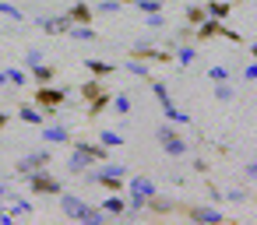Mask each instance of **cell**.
<instances>
[{
    "label": "cell",
    "instance_id": "6da1fadb",
    "mask_svg": "<svg viewBox=\"0 0 257 225\" xmlns=\"http://www.w3.org/2000/svg\"><path fill=\"white\" fill-rule=\"evenodd\" d=\"M25 183H29V190H32V197H57L60 190H64V183L50 172V169H32L29 176H22Z\"/></svg>",
    "mask_w": 257,
    "mask_h": 225
},
{
    "label": "cell",
    "instance_id": "7a4b0ae2",
    "mask_svg": "<svg viewBox=\"0 0 257 225\" xmlns=\"http://www.w3.org/2000/svg\"><path fill=\"white\" fill-rule=\"evenodd\" d=\"M148 85H152V95L159 99V106H162V113H166V120H169V123H190V116H187L183 109H176V106H173V95H169V85H166V81L148 78Z\"/></svg>",
    "mask_w": 257,
    "mask_h": 225
},
{
    "label": "cell",
    "instance_id": "3957f363",
    "mask_svg": "<svg viewBox=\"0 0 257 225\" xmlns=\"http://www.w3.org/2000/svg\"><path fill=\"white\" fill-rule=\"evenodd\" d=\"M67 95H71V88H53V85H39V88L32 92V106H39L43 113H46V109H60V106L67 102Z\"/></svg>",
    "mask_w": 257,
    "mask_h": 225
},
{
    "label": "cell",
    "instance_id": "277c9868",
    "mask_svg": "<svg viewBox=\"0 0 257 225\" xmlns=\"http://www.w3.org/2000/svg\"><path fill=\"white\" fill-rule=\"evenodd\" d=\"M155 137H159V144H162V151L169 155V158H183L187 151H190V144L169 127V123H162V127H155Z\"/></svg>",
    "mask_w": 257,
    "mask_h": 225
},
{
    "label": "cell",
    "instance_id": "5b68a950",
    "mask_svg": "<svg viewBox=\"0 0 257 225\" xmlns=\"http://www.w3.org/2000/svg\"><path fill=\"white\" fill-rule=\"evenodd\" d=\"M190 221H204V225H222L225 221V214L218 211V207H211V204H183L180 207Z\"/></svg>",
    "mask_w": 257,
    "mask_h": 225
},
{
    "label": "cell",
    "instance_id": "8992f818",
    "mask_svg": "<svg viewBox=\"0 0 257 225\" xmlns=\"http://www.w3.org/2000/svg\"><path fill=\"white\" fill-rule=\"evenodd\" d=\"M50 162H53V151H50V148H36V151H29L25 158H18L15 172H18V176H29L32 169H46Z\"/></svg>",
    "mask_w": 257,
    "mask_h": 225
},
{
    "label": "cell",
    "instance_id": "52a82bcc",
    "mask_svg": "<svg viewBox=\"0 0 257 225\" xmlns=\"http://www.w3.org/2000/svg\"><path fill=\"white\" fill-rule=\"evenodd\" d=\"M131 57L134 60H145V64H173V53L169 50H155L148 43H134L131 46Z\"/></svg>",
    "mask_w": 257,
    "mask_h": 225
},
{
    "label": "cell",
    "instance_id": "ba28073f",
    "mask_svg": "<svg viewBox=\"0 0 257 225\" xmlns=\"http://www.w3.org/2000/svg\"><path fill=\"white\" fill-rule=\"evenodd\" d=\"M57 197H60V211H64V218H71V221H81V214H85L88 200H85V197H78V193H67V190H60Z\"/></svg>",
    "mask_w": 257,
    "mask_h": 225
},
{
    "label": "cell",
    "instance_id": "9c48e42d",
    "mask_svg": "<svg viewBox=\"0 0 257 225\" xmlns=\"http://www.w3.org/2000/svg\"><path fill=\"white\" fill-rule=\"evenodd\" d=\"M36 25H39L46 36H67L71 18H67V15H39V18H36Z\"/></svg>",
    "mask_w": 257,
    "mask_h": 225
},
{
    "label": "cell",
    "instance_id": "30bf717a",
    "mask_svg": "<svg viewBox=\"0 0 257 225\" xmlns=\"http://www.w3.org/2000/svg\"><path fill=\"white\" fill-rule=\"evenodd\" d=\"M64 15L71 18V25H92V18H95V11H92L88 0H78V4H71Z\"/></svg>",
    "mask_w": 257,
    "mask_h": 225
},
{
    "label": "cell",
    "instance_id": "8fae6325",
    "mask_svg": "<svg viewBox=\"0 0 257 225\" xmlns=\"http://www.w3.org/2000/svg\"><path fill=\"white\" fill-rule=\"evenodd\" d=\"M123 190H127V193H134V197H145V200H148L152 193H159V190H155V183H152L148 176H131V179L123 183Z\"/></svg>",
    "mask_w": 257,
    "mask_h": 225
},
{
    "label": "cell",
    "instance_id": "7c38bea8",
    "mask_svg": "<svg viewBox=\"0 0 257 225\" xmlns=\"http://www.w3.org/2000/svg\"><path fill=\"white\" fill-rule=\"evenodd\" d=\"M43 141H50V144H71V130L64 123H43Z\"/></svg>",
    "mask_w": 257,
    "mask_h": 225
},
{
    "label": "cell",
    "instance_id": "4fadbf2b",
    "mask_svg": "<svg viewBox=\"0 0 257 225\" xmlns=\"http://www.w3.org/2000/svg\"><path fill=\"white\" fill-rule=\"evenodd\" d=\"M218 32H222V22H218V18H204L201 25H194V39H197V43H208V39H215Z\"/></svg>",
    "mask_w": 257,
    "mask_h": 225
},
{
    "label": "cell",
    "instance_id": "5bb4252c",
    "mask_svg": "<svg viewBox=\"0 0 257 225\" xmlns=\"http://www.w3.org/2000/svg\"><path fill=\"white\" fill-rule=\"evenodd\" d=\"M29 71H32V81H36V85H53V81H57V67L46 64V60L36 64V67H29Z\"/></svg>",
    "mask_w": 257,
    "mask_h": 225
},
{
    "label": "cell",
    "instance_id": "9a60e30c",
    "mask_svg": "<svg viewBox=\"0 0 257 225\" xmlns=\"http://www.w3.org/2000/svg\"><path fill=\"white\" fill-rule=\"evenodd\" d=\"M18 120H22V123H29V127H43V123H46L43 109H39V106H29V102H25V106H18Z\"/></svg>",
    "mask_w": 257,
    "mask_h": 225
},
{
    "label": "cell",
    "instance_id": "2e32d148",
    "mask_svg": "<svg viewBox=\"0 0 257 225\" xmlns=\"http://www.w3.org/2000/svg\"><path fill=\"white\" fill-rule=\"evenodd\" d=\"M173 60H176L180 67H190V64L197 60V50H194L190 43H180V46H173Z\"/></svg>",
    "mask_w": 257,
    "mask_h": 225
},
{
    "label": "cell",
    "instance_id": "e0dca14e",
    "mask_svg": "<svg viewBox=\"0 0 257 225\" xmlns=\"http://www.w3.org/2000/svg\"><path fill=\"white\" fill-rule=\"evenodd\" d=\"M106 109H109V92L102 88L99 95H92V99H88V120H95V116H102Z\"/></svg>",
    "mask_w": 257,
    "mask_h": 225
},
{
    "label": "cell",
    "instance_id": "ac0fdd59",
    "mask_svg": "<svg viewBox=\"0 0 257 225\" xmlns=\"http://www.w3.org/2000/svg\"><path fill=\"white\" fill-rule=\"evenodd\" d=\"M229 11H232L229 0H208V4H204V15H208V18H218V22H225Z\"/></svg>",
    "mask_w": 257,
    "mask_h": 225
},
{
    "label": "cell",
    "instance_id": "d6986e66",
    "mask_svg": "<svg viewBox=\"0 0 257 225\" xmlns=\"http://www.w3.org/2000/svg\"><path fill=\"white\" fill-rule=\"evenodd\" d=\"M85 71H88L92 78H109V74H116V64H106V60H85Z\"/></svg>",
    "mask_w": 257,
    "mask_h": 225
},
{
    "label": "cell",
    "instance_id": "ffe728a7",
    "mask_svg": "<svg viewBox=\"0 0 257 225\" xmlns=\"http://www.w3.org/2000/svg\"><path fill=\"white\" fill-rule=\"evenodd\" d=\"M67 36H71V39H78V43H95V39H99V32H95L92 25H71V29H67Z\"/></svg>",
    "mask_w": 257,
    "mask_h": 225
},
{
    "label": "cell",
    "instance_id": "44dd1931",
    "mask_svg": "<svg viewBox=\"0 0 257 225\" xmlns=\"http://www.w3.org/2000/svg\"><path fill=\"white\" fill-rule=\"evenodd\" d=\"M8 200H11V218H18V214H32V200H25V197H18V193H11L8 190Z\"/></svg>",
    "mask_w": 257,
    "mask_h": 225
},
{
    "label": "cell",
    "instance_id": "7402d4cb",
    "mask_svg": "<svg viewBox=\"0 0 257 225\" xmlns=\"http://www.w3.org/2000/svg\"><path fill=\"white\" fill-rule=\"evenodd\" d=\"M88 165H92V158H88V155H85V151H78V148H74V151H71V158H67V169H71V172H78V176H81V172H85V169H88Z\"/></svg>",
    "mask_w": 257,
    "mask_h": 225
},
{
    "label": "cell",
    "instance_id": "603a6c76",
    "mask_svg": "<svg viewBox=\"0 0 257 225\" xmlns=\"http://www.w3.org/2000/svg\"><path fill=\"white\" fill-rule=\"evenodd\" d=\"M102 211H106V214H116V218H120V214L127 211V200H123L120 193H113V197H106V200H102Z\"/></svg>",
    "mask_w": 257,
    "mask_h": 225
},
{
    "label": "cell",
    "instance_id": "cb8c5ba5",
    "mask_svg": "<svg viewBox=\"0 0 257 225\" xmlns=\"http://www.w3.org/2000/svg\"><path fill=\"white\" fill-rule=\"evenodd\" d=\"M183 18H187V25L194 29V25H201L208 15H204V4H187V11H183Z\"/></svg>",
    "mask_w": 257,
    "mask_h": 225
},
{
    "label": "cell",
    "instance_id": "d4e9b609",
    "mask_svg": "<svg viewBox=\"0 0 257 225\" xmlns=\"http://www.w3.org/2000/svg\"><path fill=\"white\" fill-rule=\"evenodd\" d=\"M123 71H131V74H134V78H141V81H148V78H152L148 64H145V60H134V57H131L127 64H123Z\"/></svg>",
    "mask_w": 257,
    "mask_h": 225
},
{
    "label": "cell",
    "instance_id": "484cf974",
    "mask_svg": "<svg viewBox=\"0 0 257 225\" xmlns=\"http://www.w3.org/2000/svg\"><path fill=\"white\" fill-rule=\"evenodd\" d=\"M109 109L113 113H120V116H131V95H109Z\"/></svg>",
    "mask_w": 257,
    "mask_h": 225
},
{
    "label": "cell",
    "instance_id": "4316f807",
    "mask_svg": "<svg viewBox=\"0 0 257 225\" xmlns=\"http://www.w3.org/2000/svg\"><path fill=\"white\" fill-rule=\"evenodd\" d=\"M4 78H8V85H15V88H25V85H29V74L18 71V67H4Z\"/></svg>",
    "mask_w": 257,
    "mask_h": 225
},
{
    "label": "cell",
    "instance_id": "83f0119b",
    "mask_svg": "<svg viewBox=\"0 0 257 225\" xmlns=\"http://www.w3.org/2000/svg\"><path fill=\"white\" fill-rule=\"evenodd\" d=\"M78 92H81V99L88 102L92 95H99V92H102V78H88L85 85H78Z\"/></svg>",
    "mask_w": 257,
    "mask_h": 225
},
{
    "label": "cell",
    "instance_id": "f1b7e54d",
    "mask_svg": "<svg viewBox=\"0 0 257 225\" xmlns=\"http://www.w3.org/2000/svg\"><path fill=\"white\" fill-rule=\"evenodd\" d=\"M99 144L102 148H120L123 144V134L120 130H99Z\"/></svg>",
    "mask_w": 257,
    "mask_h": 225
},
{
    "label": "cell",
    "instance_id": "f546056e",
    "mask_svg": "<svg viewBox=\"0 0 257 225\" xmlns=\"http://www.w3.org/2000/svg\"><path fill=\"white\" fill-rule=\"evenodd\" d=\"M106 218H109V214H106L102 207H92V204H88V207H85V214H81V221H88V225H102Z\"/></svg>",
    "mask_w": 257,
    "mask_h": 225
},
{
    "label": "cell",
    "instance_id": "4dcf8cb0",
    "mask_svg": "<svg viewBox=\"0 0 257 225\" xmlns=\"http://www.w3.org/2000/svg\"><path fill=\"white\" fill-rule=\"evenodd\" d=\"M215 99H218V102H232V99H236L232 85H229V81H215Z\"/></svg>",
    "mask_w": 257,
    "mask_h": 225
},
{
    "label": "cell",
    "instance_id": "1f68e13d",
    "mask_svg": "<svg viewBox=\"0 0 257 225\" xmlns=\"http://www.w3.org/2000/svg\"><path fill=\"white\" fill-rule=\"evenodd\" d=\"M0 15L11 18V22H25V11H22V8H15V4H8V0H0Z\"/></svg>",
    "mask_w": 257,
    "mask_h": 225
},
{
    "label": "cell",
    "instance_id": "d6a6232c",
    "mask_svg": "<svg viewBox=\"0 0 257 225\" xmlns=\"http://www.w3.org/2000/svg\"><path fill=\"white\" fill-rule=\"evenodd\" d=\"M120 8L123 4H116V0H99V4H92L95 15H120Z\"/></svg>",
    "mask_w": 257,
    "mask_h": 225
},
{
    "label": "cell",
    "instance_id": "836d02e7",
    "mask_svg": "<svg viewBox=\"0 0 257 225\" xmlns=\"http://www.w3.org/2000/svg\"><path fill=\"white\" fill-rule=\"evenodd\" d=\"M131 4L141 11V15H155V11H162L166 4H159V0H131Z\"/></svg>",
    "mask_w": 257,
    "mask_h": 225
},
{
    "label": "cell",
    "instance_id": "e575fe53",
    "mask_svg": "<svg viewBox=\"0 0 257 225\" xmlns=\"http://www.w3.org/2000/svg\"><path fill=\"white\" fill-rule=\"evenodd\" d=\"M43 60H46V53H43L39 46H29V50H25V67H36V64H43Z\"/></svg>",
    "mask_w": 257,
    "mask_h": 225
},
{
    "label": "cell",
    "instance_id": "d590c367",
    "mask_svg": "<svg viewBox=\"0 0 257 225\" xmlns=\"http://www.w3.org/2000/svg\"><path fill=\"white\" fill-rule=\"evenodd\" d=\"M208 81H229V67H222V64L208 67Z\"/></svg>",
    "mask_w": 257,
    "mask_h": 225
},
{
    "label": "cell",
    "instance_id": "8d00e7d4",
    "mask_svg": "<svg viewBox=\"0 0 257 225\" xmlns=\"http://www.w3.org/2000/svg\"><path fill=\"white\" fill-rule=\"evenodd\" d=\"M138 211H145V197L127 193V211H123V214H138Z\"/></svg>",
    "mask_w": 257,
    "mask_h": 225
},
{
    "label": "cell",
    "instance_id": "74e56055",
    "mask_svg": "<svg viewBox=\"0 0 257 225\" xmlns=\"http://www.w3.org/2000/svg\"><path fill=\"white\" fill-rule=\"evenodd\" d=\"M218 36H222V39H229V43H236V46H243V43H246V39H243L239 32H232V29H229L225 22H222V32H218Z\"/></svg>",
    "mask_w": 257,
    "mask_h": 225
},
{
    "label": "cell",
    "instance_id": "f35d334b",
    "mask_svg": "<svg viewBox=\"0 0 257 225\" xmlns=\"http://www.w3.org/2000/svg\"><path fill=\"white\" fill-rule=\"evenodd\" d=\"M162 25H166L162 11H155V15H145V29H162Z\"/></svg>",
    "mask_w": 257,
    "mask_h": 225
},
{
    "label": "cell",
    "instance_id": "ab89813d",
    "mask_svg": "<svg viewBox=\"0 0 257 225\" xmlns=\"http://www.w3.org/2000/svg\"><path fill=\"white\" fill-rule=\"evenodd\" d=\"M246 197H250L246 190H225V197H222V200H232V204H243Z\"/></svg>",
    "mask_w": 257,
    "mask_h": 225
},
{
    "label": "cell",
    "instance_id": "60d3db41",
    "mask_svg": "<svg viewBox=\"0 0 257 225\" xmlns=\"http://www.w3.org/2000/svg\"><path fill=\"white\" fill-rule=\"evenodd\" d=\"M243 81H257V64H246L243 67Z\"/></svg>",
    "mask_w": 257,
    "mask_h": 225
},
{
    "label": "cell",
    "instance_id": "b9f144b4",
    "mask_svg": "<svg viewBox=\"0 0 257 225\" xmlns=\"http://www.w3.org/2000/svg\"><path fill=\"white\" fill-rule=\"evenodd\" d=\"M243 176L253 183V179H257V165H253V162H250V165H243Z\"/></svg>",
    "mask_w": 257,
    "mask_h": 225
},
{
    "label": "cell",
    "instance_id": "7bdbcfd3",
    "mask_svg": "<svg viewBox=\"0 0 257 225\" xmlns=\"http://www.w3.org/2000/svg\"><path fill=\"white\" fill-rule=\"evenodd\" d=\"M8 120H11V113H4V109H0V130L8 127Z\"/></svg>",
    "mask_w": 257,
    "mask_h": 225
},
{
    "label": "cell",
    "instance_id": "ee69618b",
    "mask_svg": "<svg viewBox=\"0 0 257 225\" xmlns=\"http://www.w3.org/2000/svg\"><path fill=\"white\" fill-rule=\"evenodd\" d=\"M0 225H11V214H8L4 207H0Z\"/></svg>",
    "mask_w": 257,
    "mask_h": 225
},
{
    "label": "cell",
    "instance_id": "f6af8a7d",
    "mask_svg": "<svg viewBox=\"0 0 257 225\" xmlns=\"http://www.w3.org/2000/svg\"><path fill=\"white\" fill-rule=\"evenodd\" d=\"M0 85H8V78H4V67H0Z\"/></svg>",
    "mask_w": 257,
    "mask_h": 225
},
{
    "label": "cell",
    "instance_id": "bcb514c9",
    "mask_svg": "<svg viewBox=\"0 0 257 225\" xmlns=\"http://www.w3.org/2000/svg\"><path fill=\"white\" fill-rule=\"evenodd\" d=\"M116 4H131V0H116Z\"/></svg>",
    "mask_w": 257,
    "mask_h": 225
},
{
    "label": "cell",
    "instance_id": "7dc6e473",
    "mask_svg": "<svg viewBox=\"0 0 257 225\" xmlns=\"http://www.w3.org/2000/svg\"><path fill=\"white\" fill-rule=\"evenodd\" d=\"M159 4H169V0H159Z\"/></svg>",
    "mask_w": 257,
    "mask_h": 225
}]
</instances>
